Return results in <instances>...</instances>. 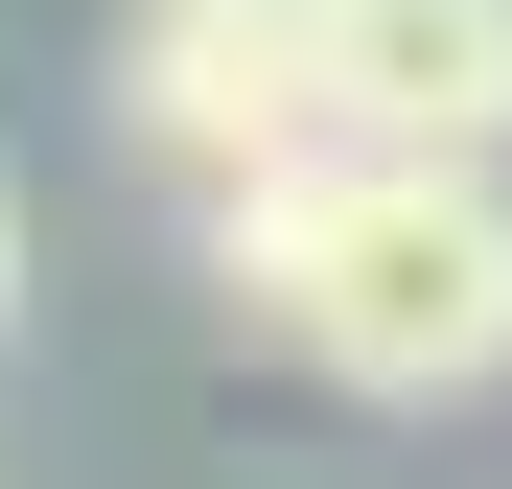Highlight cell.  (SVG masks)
Segmentation results:
<instances>
[{
  "instance_id": "277c9868",
  "label": "cell",
  "mask_w": 512,
  "mask_h": 489,
  "mask_svg": "<svg viewBox=\"0 0 512 489\" xmlns=\"http://www.w3.org/2000/svg\"><path fill=\"white\" fill-rule=\"evenodd\" d=\"M0 326H24V187H0Z\"/></svg>"
},
{
  "instance_id": "5b68a950",
  "label": "cell",
  "mask_w": 512,
  "mask_h": 489,
  "mask_svg": "<svg viewBox=\"0 0 512 489\" xmlns=\"http://www.w3.org/2000/svg\"><path fill=\"white\" fill-rule=\"evenodd\" d=\"M280 24H326V0H280Z\"/></svg>"
},
{
  "instance_id": "7a4b0ae2",
  "label": "cell",
  "mask_w": 512,
  "mask_h": 489,
  "mask_svg": "<svg viewBox=\"0 0 512 489\" xmlns=\"http://www.w3.org/2000/svg\"><path fill=\"white\" fill-rule=\"evenodd\" d=\"M117 140L163 163V187L303 163L326 140V24H280V0H140V24H117Z\"/></svg>"
},
{
  "instance_id": "3957f363",
  "label": "cell",
  "mask_w": 512,
  "mask_h": 489,
  "mask_svg": "<svg viewBox=\"0 0 512 489\" xmlns=\"http://www.w3.org/2000/svg\"><path fill=\"white\" fill-rule=\"evenodd\" d=\"M326 140L512 163V0H326Z\"/></svg>"
},
{
  "instance_id": "6da1fadb",
  "label": "cell",
  "mask_w": 512,
  "mask_h": 489,
  "mask_svg": "<svg viewBox=\"0 0 512 489\" xmlns=\"http://www.w3.org/2000/svg\"><path fill=\"white\" fill-rule=\"evenodd\" d=\"M210 303L350 396H489L512 373V187L443 140H303L210 187Z\"/></svg>"
}]
</instances>
